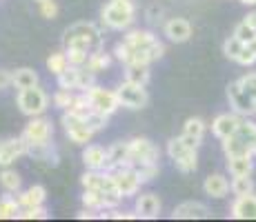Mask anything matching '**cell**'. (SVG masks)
Instances as JSON below:
<instances>
[{"label": "cell", "mask_w": 256, "mask_h": 222, "mask_svg": "<svg viewBox=\"0 0 256 222\" xmlns=\"http://www.w3.org/2000/svg\"><path fill=\"white\" fill-rule=\"evenodd\" d=\"M102 31L96 27L94 22H76L72 27L65 29V47H78V49H87V51H94V49L102 47Z\"/></svg>", "instance_id": "cell-1"}, {"label": "cell", "mask_w": 256, "mask_h": 222, "mask_svg": "<svg viewBox=\"0 0 256 222\" xmlns=\"http://www.w3.org/2000/svg\"><path fill=\"white\" fill-rule=\"evenodd\" d=\"M136 16V7L134 4H125V2H110L102 7L100 11V20L107 29H116V31H125V29L132 27Z\"/></svg>", "instance_id": "cell-2"}, {"label": "cell", "mask_w": 256, "mask_h": 222, "mask_svg": "<svg viewBox=\"0 0 256 222\" xmlns=\"http://www.w3.org/2000/svg\"><path fill=\"white\" fill-rule=\"evenodd\" d=\"M16 102H18V109H20V113H24L27 118H36V116H42V113L47 111L49 96L36 85V87L18 89Z\"/></svg>", "instance_id": "cell-3"}, {"label": "cell", "mask_w": 256, "mask_h": 222, "mask_svg": "<svg viewBox=\"0 0 256 222\" xmlns=\"http://www.w3.org/2000/svg\"><path fill=\"white\" fill-rule=\"evenodd\" d=\"M116 96H118V102L120 107L125 109H142L147 107L150 102V93L142 85H136L132 80H122L120 85L116 87Z\"/></svg>", "instance_id": "cell-4"}, {"label": "cell", "mask_w": 256, "mask_h": 222, "mask_svg": "<svg viewBox=\"0 0 256 222\" xmlns=\"http://www.w3.org/2000/svg\"><path fill=\"white\" fill-rule=\"evenodd\" d=\"M62 129H65L67 138L74 142V145H87V142H92L94 138V131L87 127L85 118L76 116V113H70V111H62Z\"/></svg>", "instance_id": "cell-5"}, {"label": "cell", "mask_w": 256, "mask_h": 222, "mask_svg": "<svg viewBox=\"0 0 256 222\" xmlns=\"http://www.w3.org/2000/svg\"><path fill=\"white\" fill-rule=\"evenodd\" d=\"M228 100H230L232 111H236L238 116H243V118L256 116V100L248 91H243V87L238 85V80L228 85Z\"/></svg>", "instance_id": "cell-6"}, {"label": "cell", "mask_w": 256, "mask_h": 222, "mask_svg": "<svg viewBox=\"0 0 256 222\" xmlns=\"http://www.w3.org/2000/svg\"><path fill=\"white\" fill-rule=\"evenodd\" d=\"M87 96H90V102H92V109L94 111H100L105 116H112V113L118 111L120 102H118V96H116V89H102L98 85H94L92 89H87Z\"/></svg>", "instance_id": "cell-7"}, {"label": "cell", "mask_w": 256, "mask_h": 222, "mask_svg": "<svg viewBox=\"0 0 256 222\" xmlns=\"http://www.w3.org/2000/svg\"><path fill=\"white\" fill-rule=\"evenodd\" d=\"M114 176V182H116V189L122 198H130V196H136L140 189V178L136 174L132 167H118V169L112 171Z\"/></svg>", "instance_id": "cell-8"}, {"label": "cell", "mask_w": 256, "mask_h": 222, "mask_svg": "<svg viewBox=\"0 0 256 222\" xmlns=\"http://www.w3.org/2000/svg\"><path fill=\"white\" fill-rule=\"evenodd\" d=\"M54 136V127L47 118L42 116H36L27 122L22 131V138L27 140V145H38V142H49Z\"/></svg>", "instance_id": "cell-9"}, {"label": "cell", "mask_w": 256, "mask_h": 222, "mask_svg": "<svg viewBox=\"0 0 256 222\" xmlns=\"http://www.w3.org/2000/svg\"><path fill=\"white\" fill-rule=\"evenodd\" d=\"M20 156H27V142L22 136L0 140V167H12Z\"/></svg>", "instance_id": "cell-10"}, {"label": "cell", "mask_w": 256, "mask_h": 222, "mask_svg": "<svg viewBox=\"0 0 256 222\" xmlns=\"http://www.w3.org/2000/svg\"><path fill=\"white\" fill-rule=\"evenodd\" d=\"M243 120V116H238L236 111H228V113H218V116L212 120V133H214L218 140L230 138L238 131V125Z\"/></svg>", "instance_id": "cell-11"}, {"label": "cell", "mask_w": 256, "mask_h": 222, "mask_svg": "<svg viewBox=\"0 0 256 222\" xmlns=\"http://www.w3.org/2000/svg\"><path fill=\"white\" fill-rule=\"evenodd\" d=\"M230 216L234 220H256V194L236 196V200L230 207Z\"/></svg>", "instance_id": "cell-12"}, {"label": "cell", "mask_w": 256, "mask_h": 222, "mask_svg": "<svg viewBox=\"0 0 256 222\" xmlns=\"http://www.w3.org/2000/svg\"><path fill=\"white\" fill-rule=\"evenodd\" d=\"M130 149H132V158H130V165L136 160H152V162H158V147L154 145L152 140L147 138H134L130 140ZM127 165V167H130Z\"/></svg>", "instance_id": "cell-13"}, {"label": "cell", "mask_w": 256, "mask_h": 222, "mask_svg": "<svg viewBox=\"0 0 256 222\" xmlns=\"http://www.w3.org/2000/svg\"><path fill=\"white\" fill-rule=\"evenodd\" d=\"M132 158V149H130V140L125 142H114V145L107 149V167L105 171H114L118 167H127Z\"/></svg>", "instance_id": "cell-14"}, {"label": "cell", "mask_w": 256, "mask_h": 222, "mask_svg": "<svg viewBox=\"0 0 256 222\" xmlns=\"http://www.w3.org/2000/svg\"><path fill=\"white\" fill-rule=\"evenodd\" d=\"M134 209H136V214H138L140 218L154 220V218H158V216H160L163 205H160V198L156 194H140L138 198H136Z\"/></svg>", "instance_id": "cell-15"}, {"label": "cell", "mask_w": 256, "mask_h": 222, "mask_svg": "<svg viewBox=\"0 0 256 222\" xmlns=\"http://www.w3.org/2000/svg\"><path fill=\"white\" fill-rule=\"evenodd\" d=\"M163 33L172 42H187L192 38V24L185 18H170L163 24Z\"/></svg>", "instance_id": "cell-16"}, {"label": "cell", "mask_w": 256, "mask_h": 222, "mask_svg": "<svg viewBox=\"0 0 256 222\" xmlns=\"http://www.w3.org/2000/svg\"><path fill=\"white\" fill-rule=\"evenodd\" d=\"M203 191H205V196H210V198L220 200L232 191V182H230L223 174H210L203 182Z\"/></svg>", "instance_id": "cell-17"}, {"label": "cell", "mask_w": 256, "mask_h": 222, "mask_svg": "<svg viewBox=\"0 0 256 222\" xmlns=\"http://www.w3.org/2000/svg\"><path fill=\"white\" fill-rule=\"evenodd\" d=\"M174 216L176 220H205L210 218V209L205 205H200V202H183V205H178L174 209Z\"/></svg>", "instance_id": "cell-18"}, {"label": "cell", "mask_w": 256, "mask_h": 222, "mask_svg": "<svg viewBox=\"0 0 256 222\" xmlns=\"http://www.w3.org/2000/svg\"><path fill=\"white\" fill-rule=\"evenodd\" d=\"M16 198H18V202H20L22 209H29V207H40V205H45V200H47V189L42 185H32L29 189L18 191Z\"/></svg>", "instance_id": "cell-19"}, {"label": "cell", "mask_w": 256, "mask_h": 222, "mask_svg": "<svg viewBox=\"0 0 256 222\" xmlns=\"http://www.w3.org/2000/svg\"><path fill=\"white\" fill-rule=\"evenodd\" d=\"M27 142V140H24ZM27 156L38 162H47V165L56 167L58 165V154L54 149L52 142H38V145H27Z\"/></svg>", "instance_id": "cell-20"}, {"label": "cell", "mask_w": 256, "mask_h": 222, "mask_svg": "<svg viewBox=\"0 0 256 222\" xmlns=\"http://www.w3.org/2000/svg\"><path fill=\"white\" fill-rule=\"evenodd\" d=\"M82 165L87 169H105L107 167V149L100 145H87L82 149Z\"/></svg>", "instance_id": "cell-21"}, {"label": "cell", "mask_w": 256, "mask_h": 222, "mask_svg": "<svg viewBox=\"0 0 256 222\" xmlns=\"http://www.w3.org/2000/svg\"><path fill=\"white\" fill-rule=\"evenodd\" d=\"M112 53H107L102 47H98V49H94V51L90 53V58H87V65H85V69H90L92 73H102V71H107L110 69V65H112Z\"/></svg>", "instance_id": "cell-22"}, {"label": "cell", "mask_w": 256, "mask_h": 222, "mask_svg": "<svg viewBox=\"0 0 256 222\" xmlns=\"http://www.w3.org/2000/svg\"><path fill=\"white\" fill-rule=\"evenodd\" d=\"M228 171L230 176H252L254 171V156H236V158H228Z\"/></svg>", "instance_id": "cell-23"}, {"label": "cell", "mask_w": 256, "mask_h": 222, "mask_svg": "<svg viewBox=\"0 0 256 222\" xmlns=\"http://www.w3.org/2000/svg\"><path fill=\"white\" fill-rule=\"evenodd\" d=\"M122 40L130 42L134 49H147L158 40V38H156L152 31H147V29H130V31L122 36Z\"/></svg>", "instance_id": "cell-24"}, {"label": "cell", "mask_w": 256, "mask_h": 222, "mask_svg": "<svg viewBox=\"0 0 256 222\" xmlns=\"http://www.w3.org/2000/svg\"><path fill=\"white\" fill-rule=\"evenodd\" d=\"M220 145H223V154L225 158H236V156H248L252 154V149H250L248 145H245L243 140H240L238 136H230V138H223L220 140Z\"/></svg>", "instance_id": "cell-25"}, {"label": "cell", "mask_w": 256, "mask_h": 222, "mask_svg": "<svg viewBox=\"0 0 256 222\" xmlns=\"http://www.w3.org/2000/svg\"><path fill=\"white\" fill-rule=\"evenodd\" d=\"M0 185H2V189L7 194H18L22 189V178L12 167H2V171H0Z\"/></svg>", "instance_id": "cell-26"}, {"label": "cell", "mask_w": 256, "mask_h": 222, "mask_svg": "<svg viewBox=\"0 0 256 222\" xmlns=\"http://www.w3.org/2000/svg\"><path fill=\"white\" fill-rule=\"evenodd\" d=\"M125 80H132L136 85L147 87V82H150V65H142V62L125 65Z\"/></svg>", "instance_id": "cell-27"}, {"label": "cell", "mask_w": 256, "mask_h": 222, "mask_svg": "<svg viewBox=\"0 0 256 222\" xmlns=\"http://www.w3.org/2000/svg\"><path fill=\"white\" fill-rule=\"evenodd\" d=\"M20 202H18V198H14L12 194H7L4 191V196L0 198V220H14L20 216Z\"/></svg>", "instance_id": "cell-28"}, {"label": "cell", "mask_w": 256, "mask_h": 222, "mask_svg": "<svg viewBox=\"0 0 256 222\" xmlns=\"http://www.w3.org/2000/svg\"><path fill=\"white\" fill-rule=\"evenodd\" d=\"M132 169L138 174L140 182L142 185H147V182H152L156 176H158V162H152V160H136L132 162Z\"/></svg>", "instance_id": "cell-29"}, {"label": "cell", "mask_w": 256, "mask_h": 222, "mask_svg": "<svg viewBox=\"0 0 256 222\" xmlns=\"http://www.w3.org/2000/svg\"><path fill=\"white\" fill-rule=\"evenodd\" d=\"M38 85V73L32 67H20L14 71V87L16 89H27Z\"/></svg>", "instance_id": "cell-30"}, {"label": "cell", "mask_w": 256, "mask_h": 222, "mask_svg": "<svg viewBox=\"0 0 256 222\" xmlns=\"http://www.w3.org/2000/svg\"><path fill=\"white\" fill-rule=\"evenodd\" d=\"M236 136H238L240 140L250 147V149H254V145H256V122L250 120V118H243V120H240V125H238Z\"/></svg>", "instance_id": "cell-31"}, {"label": "cell", "mask_w": 256, "mask_h": 222, "mask_svg": "<svg viewBox=\"0 0 256 222\" xmlns=\"http://www.w3.org/2000/svg\"><path fill=\"white\" fill-rule=\"evenodd\" d=\"M82 200V207L87 209H94V211H105V196L102 191H96V189H85L80 196Z\"/></svg>", "instance_id": "cell-32"}, {"label": "cell", "mask_w": 256, "mask_h": 222, "mask_svg": "<svg viewBox=\"0 0 256 222\" xmlns=\"http://www.w3.org/2000/svg\"><path fill=\"white\" fill-rule=\"evenodd\" d=\"M174 165L180 174H192V171H196V167H198V149H190L185 156L176 158Z\"/></svg>", "instance_id": "cell-33"}, {"label": "cell", "mask_w": 256, "mask_h": 222, "mask_svg": "<svg viewBox=\"0 0 256 222\" xmlns=\"http://www.w3.org/2000/svg\"><path fill=\"white\" fill-rule=\"evenodd\" d=\"M78 76H80V67L70 65V67L65 69V71L56 76L58 87H62V89H74V91H76V89H78Z\"/></svg>", "instance_id": "cell-34"}, {"label": "cell", "mask_w": 256, "mask_h": 222, "mask_svg": "<svg viewBox=\"0 0 256 222\" xmlns=\"http://www.w3.org/2000/svg\"><path fill=\"white\" fill-rule=\"evenodd\" d=\"M67 67H70V58H67V51H54L52 56L47 58V69H49V73H54V76L62 73Z\"/></svg>", "instance_id": "cell-35"}, {"label": "cell", "mask_w": 256, "mask_h": 222, "mask_svg": "<svg viewBox=\"0 0 256 222\" xmlns=\"http://www.w3.org/2000/svg\"><path fill=\"white\" fill-rule=\"evenodd\" d=\"M134 56H136V49L132 47L130 42H125V40L116 42V47H114V58H116L118 62H122V65H132V62H134Z\"/></svg>", "instance_id": "cell-36"}, {"label": "cell", "mask_w": 256, "mask_h": 222, "mask_svg": "<svg viewBox=\"0 0 256 222\" xmlns=\"http://www.w3.org/2000/svg\"><path fill=\"white\" fill-rule=\"evenodd\" d=\"M74 98H76V93H74V89H62V87H58V91L54 93L52 102H54V107H58V109H60V111H67V109H70V107H72Z\"/></svg>", "instance_id": "cell-37"}, {"label": "cell", "mask_w": 256, "mask_h": 222, "mask_svg": "<svg viewBox=\"0 0 256 222\" xmlns=\"http://www.w3.org/2000/svg\"><path fill=\"white\" fill-rule=\"evenodd\" d=\"M254 191V180L252 176H236L232 178V194L234 196H245Z\"/></svg>", "instance_id": "cell-38"}, {"label": "cell", "mask_w": 256, "mask_h": 222, "mask_svg": "<svg viewBox=\"0 0 256 222\" xmlns=\"http://www.w3.org/2000/svg\"><path fill=\"white\" fill-rule=\"evenodd\" d=\"M205 131H208V125H205L200 118H187L185 120L183 133H187V136H194V138H198V140H203Z\"/></svg>", "instance_id": "cell-39"}, {"label": "cell", "mask_w": 256, "mask_h": 222, "mask_svg": "<svg viewBox=\"0 0 256 222\" xmlns=\"http://www.w3.org/2000/svg\"><path fill=\"white\" fill-rule=\"evenodd\" d=\"M243 47H245V42H240L238 38H236L234 33H232V36H230L228 40L223 42V53H225V58L236 62V58H238V53L243 51Z\"/></svg>", "instance_id": "cell-40"}, {"label": "cell", "mask_w": 256, "mask_h": 222, "mask_svg": "<svg viewBox=\"0 0 256 222\" xmlns=\"http://www.w3.org/2000/svg\"><path fill=\"white\" fill-rule=\"evenodd\" d=\"M85 122H87V127H90L94 133H98V131H102L107 127L110 116H105V113H100V111H90L85 116Z\"/></svg>", "instance_id": "cell-41"}, {"label": "cell", "mask_w": 256, "mask_h": 222, "mask_svg": "<svg viewBox=\"0 0 256 222\" xmlns=\"http://www.w3.org/2000/svg\"><path fill=\"white\" fill-rule=\"evenodd\" d=\"M190 149H192V147H187V145H185V140L178 136V138H172V140L167 142V149H165V151H167V156H170L172 160H176V158L185 156Z\"/></svg>", "instance_id": "cell-42"}, {"label": "cell", "mask_w": 256, "mask_h": 222, "mask_svg": "<svg viewBox=\"0 0 256 222\" xmlns=\"http://www.w3.org/2000/svg\"><path fill=\"white\" fill-rule=\"evenodd\" d=\"M67 51V58H70V65L74 67H85L87 65V58H90L92 51L87 49H78V47H65Z\"/></svg>", "instance_id": "cell-43"}, {"label": "cell", "mask_w": 256, "mask_h": 222, "mask_svg": "<svg viewBox=\"0 0 256 222\" xmlns=\"http://www.w3.org/2000/svg\"><path fill=\"white\" fill-rule=\"evenodd\" d=\"M20 220H47L49 214L45 207H29V209H20V216H18Z\"/></svg>", "instance_id": "cell-44"}, {"label": "cell", "mask_w": 256, "mask_h": 222, "mask_svg": "<svg viewBox=\"0 0 256 222\" xmlns=\"http://www.w3.org/2000/svg\"><path fill=\"white\" fill-rule=\"evenodd\" d=\"M234 36L238 38L240 42H245V44H248V42H252L254 38H256V29H252L248 22L243 20L240 24H236V29H234Z\"/></svg>", "instance_id": "cell-45"}, {"label": "cell", "mask_w": 256, "mask_h": 222, "mask_svg": "<svg viewBox=\"0 0 256 222\" xmlns=\"http://www.w3.org/2000/svg\"><path fill=\"white\" fill-rule=\"evenodd\" d=\"M38 11H40L42 18H47V20H54V18L58 16L56 0H42V2H38Z\"/></svg>", "instance_id": "cell-46"}, {"label": "cell", "mask_w": 256, "mask_h": 222, "mask_svg": "<svg viewBox=\"0 0 256 222\" xmlns=\"http://www.w3.org/2000/svg\"><path fill=\"white\" fill-rule=\"evenodd\" d=\"M238 85L243 87V91H248L256 100V71H250V73H245V76H240Z\"/></svg>", "instance_id": "cell-47"}, {"label": "cell", "mask_w": 256, "mask_h": 222, "mask_svg": "<svg viewBox=\"0 0 256 222\" xmlns=\"http://www.w3.org/2000/svg\"><path fill=\"white\" fill-rule=\"evenodd\" d=\"M236 62H238V65H243V67H252L254 62H256V53L248 47V44H245L243 51H240V53H238V58H236Z\"/></svg>", "instance_id": "cell-48"}, {"label": "cell", "mask_w": 256, "mask_h": 222, "mask_svg": "<svg viewBox=\"0 0 256 222\" xmlns=\"http://www.w3.org/2000/svg\"><path fill=\"white\" fill-rule=\"evenodd\" d=\"M7 87H14V71H7V69H0V91Z\"/></svg>", "instance_id": "cell-49"}, {"label": "cell", "mask_w": 256, "mask_h": 222, "mask_svg": "<svg viewBox=\"0 0 256 222\" xmlns=\"http://www.w3.org/2000/svg\"><path fill=\"white\" fill-rule=\"evenodd\" d=\"M160 13H163V11H160L158 7H152L150 11H147V20H150V22H158L160 20Z\"/></svg>", "instance_id": "cell-50"}, {"label": "cell", "mask_w": 256, "mask_h": 222, "mask_svg": "<svg viewBox=\"0 0 256 222\" xmlns=\"http://www.w3.org/2000/svg\"><path fill=\"white\" fill-rule=\"evenodd\" d=\"M243 20L248 22V24H250V27H252V29H256V11H250L248 16L243 18Z\"/></svg>", "instance_id": "cell-51"}, {"label": "cell", "mask_w": 256, "mask_h": 222, "mask_svg": "<svg viewBox=\"0 0 256 222\" xmlns=\"http://www.w3.org/2000/svg\"><path fill=\"white\" fill-rule=\"evenodd\" d=\"M248 47H250V49H252V51L256 53V38H254V40H252V42H248Z\"/></svg>", "instance_id": "cell-52"}, {"label": "cell", "mask_w": 256, "mask_h": 222, "mask_svg": "<svg viewBox=\"0 0 256 222\" xmlns=\"http://www.w3.org/2000/svg\"><path fill=\"white\" fill-rule=\"evenodd\" d=\"M114 2H125V4H134V0H114Z\"/></svg>", "instance_id": "cell-53"}, {"label": "cell", "mask_w": 256, "mask_h": 222, "mask_svg": "<svg viewBox=\"0 0 256 222\" xmlns=\"http://www.w3.org/2000/svg\"><path fill=\"white\" fill-rule=\"evenodd\" d=\"M243 4H256V0H240Z\"/></svg>", "instance_id": "cell-54"}, {"label": "cell", "mask_w": 256, "mask_h": 222, "mask_svg": "<svg viewBox=\"0 0 256 222\" xmlns=\"http://www.w3.org/2000/svg\"><path fill=\"white\" fill-rule=\"evenodd\" d=\"M252 156L256 158V145H254V149H252Z\"/></svg>", "instance_id": "cell-55"}, {"label": "cell", "mask_w": 256, "mask_h": 222, "mask_svg": "<svg viewBox=\"0 0 256 222\" xmlns=\"http://www.w3.org/2000/svg\"><path fill=\"white\" fill-rule=\"evenodd\" d=\"M36 2H42V0H36Z\"/></svg>", "instance_id": "cell-56"}]
</instances>
